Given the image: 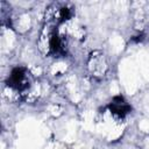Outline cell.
I'll return each instance as SVG.
<instances>
[{"instance_id":"obj_1","label":"cell","mask_w":149,"mask_h":149,"mask_svg":"<svg viewBox=\"0 0 149 149\" xmlns=\"http://www.w3.org/2000/svg\"><path fill=\"white\" fill-rule=\"evenodd\" d=\"M33 78L28 69L23 66H16L10 71V74L7 78V85L19 93L28 91L31 86Z\"/></svg>"},{"instance_id":"obj_2","label":"cell","mask_w":149,"mask_h":149,"mask_svg":"<svg viewBox=\"0 0 149 149\" xmlns=\"http://www.w3.org/2000/svg\"><path fill=\"white\" fill-rule=\"evenodd\" d=\"M108 109L111 114L118 119V120H123L132 111L130 105L125 100L122 95H116L112 99V101L108 104Z\"/></svg>"},{"instance_id":"obj_3","label":"cell","mask_w":149,"mask_h":149,"mask_svg":"<svg viewBox=\"0 0 149 149\" xmlns=\"http://www.w3.org/2000/svg\"><path fill=\"white\" fill-rule=\"evenodd\" d=\"M107 62L105 59L104 54L95 51L90 56L88 59V69L93 76H104L107 71Z\"/></svg>"}]
</instances>
